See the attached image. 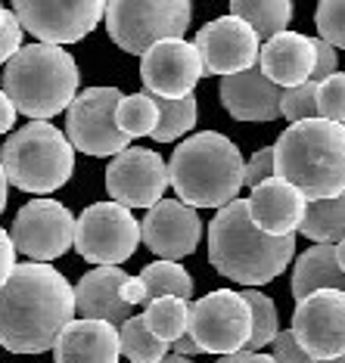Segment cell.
<instances>
[{
    "label": "cell",
    "mask_w": 345,
    "mask_h": 363,
    "mask_svg": "<svg viewBox=\"0 0 345 363\" xmlns=\"http://www.w3.org/2000/svg\"><path fill=\"white\" fill-rule=\"evenodd\" d=\"M125 100L115 87H87L65 112V137L87 155H121L131 150V137L115 125V109Z\"/></svg>",
    "instance_id": "cell-10"
},
{
    "label": "cell",
    "mask_w": 345,
    "mask_h": 363,
    "mask_svg": "<svg viewBox=\"0 0 345 363\" xmlns=\"http://www.w3.org/2000/svg\"><path fill=\"white\" fill-rule=\"evenodd\" d=\"M16 19L40 44H75L106 19L103 0H16Z\"/></svg>",
    "instance_id": "cell-11"
},
{
    "label": "cell",
    "mask_w": 345,
    "mask_h": 363,
    "mask_svg": "<svg viewBox=\"0 0 345 363\" xmlns=\"http://www.w3.org/2000/svg\"><path fill=\"white\" fill-rule=\"evenodd\" d=\"M299 233L308 236L314 245H339L345 239V193L336 199L308 202Z\"/></svg>",
    "instance_id": "cell-25"
},
{
    "label": "cell",
    "mask_w": 345,
    "mask_h": 363,
    "mask_svg": "<svg viewBox=\"0 0 345 363\" xmlns=\"http://www.w3.org/2000/svg\"><path fill=\"white\" fill-rule=\"evenodd\" d=\"M162 363H193V360H187V357H177V354H168V357L162 360Z\"/></svg>",
    "instance_id": "cell-46"
},
{
    "label": "cell",
    "mask_w": 345,
    "mask_h": 363,
    "mask_svg": "<svg viewBox=\"0 0 345 363\" xmlns=\"http://www.w3.org/2000/svg\"><path fill=\"white\" fill-rule=\"evenodd\" d=\"M22 22L16 19V13L13 10H6V19H4V26H0V62H10L16 53L22 50Z\"/></svg>",
    "instance_id": "cell-36"
},
{
    "label": "cell",
    "mask_w": 345,
    "mask_h": 363,
    "mask_svg": "<svg viewBox=\"0 0 345 363\" xmlns=\"http://www.w3.org/2000/svg\"><path fill=\"white\" fill-rule=\"evenodd\" d=\"M115 125H119L121 134L128 137H153L155 125H159V106H155V96L143 94H131L119 103L115 109Z\"/></svg>",
    "instance_id": "cell-29"
},
{
    "label": "cell",
    "mask_w": 345,
    "mask_h": 363,
    "mask_svg": "<svg viewBox=\"0 0 345 363\" xmlns=\"http://www.w3.org/2000/svg\"><path fill=\"white\" fill-rule=\"evenodd\" d=\"M327 363H345V357H336V360H327Z\"/></svg>",
    "instance_id": "cell-48"
},
{
    "label": "cell",
    "mask_w": 345,
    "mask_h": 363,
    "mask_svg": "<svg viewBox=\"0 0 345 363\" xmlns=\"http://www.w3.org/2000/svg\"><path fill=\"white\" fill-rule=\"evenodd\" d=\"M56 363H119V326L103 320H72L53 345Z\"/></svg>",
    "instance_id": "cell-22"
},
{
    "label": "cell",
    "mask_w": 345,
    "mask_h": 363,
    "mask_svg": "<svg viewBox=\"0 0 345 363\" xmlns=\"http://www.w3.org/2000/svg\"><path fill=\"white\" fill-rule=\"evenodd\" d=\"M324 289H336L345 292V274L336 261V245H311L295 258L292 267V295L305 301L308 295L324 292Z\"/></svg>",
    "instance_id": "cell-23"
},
{
    "label": "cell",
    "mask_w": 345,
    "mask_h": 363,
    "mask_svg": "<svg viewBox=\"0 0 345 363\" xmlns=\"http://www.w3.org/2000/svg\"><path fill=\"white\" fill-rule=\"evenodd\" d=\"M128 274L121 267H94L81 277L75 286V311L81 320H103V323L121 326L131 320V304L121 298V283Z\"/></svg>",
    "instance_id": "cell-21"
},
{
    "label": "cell",
    "mask_w": 345,
    "mask_h": 363,
    "mask_svg": "<svg viewBox=\"0 0 345 363\" xmlns=\"http://www.w3.org/2000/svg\"><path fill=\"white\" fill-rule=\"evenodd\" d=\"M283 118L290 121V125L320 118V112H317V84L314 81H305V84H299V87L283 90Z\"/></svg>",
    "instance_id": "cell-33"
},
{
    "label": "cell",
    "mask_w": 345,
    "mask_h": 363,
    "mask_svg": "<svg viewBox=\"0 0 345 363\" xmlns=\"http://www.w3.org/2000/svg\"><path fill=\"white\" fill-rule=\"evenodd\" d=\"M168 164L159 152L131 146L106 168V193L121 208H155L168 189Z\"/></svg>",
    "instance_id": "cell-14"
},
{
    "label": "cell",
    "mask_w": 345,
    "mask_h": 363,
    "mask_svg": "<svg viewBox=\"0 0 345 363\" xmlns=\"http://www.w3.org/2000/svg\"><path fill=\"white\" fill-rule=\"evenodd\" d=\"M13 249L28 255L35 264L60 258L75 242V218L56 199H31L22 205L10 227Z\"/></svg>",
    "instance_id": "cell-12"
},
{
    "label": "cell",
    "mask_w": 345,
    "mask_h": 363,
    "mask_svg": "<svg viewBox=\"0 0 345 363\" xmlns=\"http://www.w3.org/2000/svg\"><path fill=\"white\" fill-rule=\"evenodd\" d=\"M155 106H159V125L153 130L155 143H171V140L184 137L196 125V118H199L196 96H187V100H155Z\"/></svg>",
    "instance_id": "cell-30"
},
{
    "label": "cell",
    "mask_w": 345,
    "mask_h": 363,
    "mask_svg": "<svg viewBox=\"0 0 345 363\" xmlns=\"http://www.w3.org/2000/svg\"><path fill=\"white\" fill-rule=\"evenodd\" d=\"M295 236H268L252 224L246 199L230 202L209 224V261L240 286H265L290 267Z\"/></svg>",
    "instance_id": "cell-2"
},
{
    "label": "cell",
    "mask_w": 345,
    "mask_h": 363,
    "mask_svg": "<svg viewBox=\"0 0 345 363\" xmlns=\"http://www.w3.org/2000/svg\"><path fill=\"white\" fill-rule=\"evenodd\" d=\"M230 16L243 19L258 35V40L268 44L270 38L290 31L286 26L292 19V4L290 0H234L230 4Z\"/></svg>",
    "instance_id": "cell-24"
},
{
    "label": "cell",
    "mask_w": 345,
    "mask_h": 363,
    "mask_svg": "<svg viewBox=\"0 0 345 363\" xmlns=\"http://www.w3.org/2000/svg\"><path fill=\"white\" fill-rule=\"evenodd\" d=\"M119 338H121V354L131 363H162L168 357V345H162L150 333L143 317H131L128 323H121Z\"/></svg>",
    "instance_id": "cell-28"
},
{
    "label": "cell",
    "mask_w": 345,
    "mask_h": 363,
    "mask_svg": "<svg viewBox=\"0 0 345 363\" xmlns=\"http://www.w3.org/2000/svg\"><path fill=\"white\" fill-rule=\"evenodd\" d=\"M292 333L311 363L345 357V292L324 289L292 311Z\"/></svg>",
    "instance_id": "cell-13"
},
{
    "label": "cell",
    "mask_w": 345,
    "mask_h": 363,
    "mask_svg": "<svg viewBox=\"0 0 345 363\" xmlns=\"http://www.w3.org/2000/svg\"><path fill=\"white\" fill-rule=\"evenodd\" d=\"M150 333L159 338L162 345H175L177 338L187 335V326H190V301L175 298V295H165V298H153L146 304L143 313Z\"/></svg>",
    "instance_id": "cell-26"
},
{
    "label": "cell",
    "mask_w": 345,
    "mask_h": 363,
    "mask_svg": "<svg viewBox=\"0 0 345 363\" xmlns=\"http://www.w3.org/2000/svg\"><path fill=\"white\" fill-rule=\"evenodd\" d=\"M218 96L236 121H277L283 115V90L270 84L258 65L240 75L221 78Z\"/></svg>",
    "instance_id": "cell-19"
},
{
    "label": "cell",
    "mask_w": 345,
    "mask_h": 363,
    "mask_svg": "<svg viewBox=\"0 0 345 363\" xmlns=\"http://www.w3.org/2000/svg\"><path fill=\"white\" fill-rule=\"evenodd\" d=\"M317 38L336 50H345V0H324L314 10Z\"/></svg>",
    "instance_id": "cell-32"
},
{
    "label": "cell",
    "mask_w": 345,
    "mask_h": 363,
    "mask_svg": "<svg viewBox=\"0 0 345 363\" xmlns=\"http://www.w3.org/2000/svg\"><path fill=\"white\" fill-rule=\"evenodd\" d=\"M75 313V289L50 264H16L0 289V348L40 354L53 348Z\"/></svg>",
    "instance_id": "cell-1"
},
{
    "label": "cell",
    "mask_w": 345,
    "mask_h": 363,
    "mask_svg": "<svg viewBox=\"0 0 345 363\" xmlns=\"http://www.w3.org/2000/svg\"><path fill=\"white\" fill-rule=\"evenodd\" d=\"M141 283L146 286L150 292V301L153 298H165V295H175V298H190L193 295V279L187 274L180 264L175 261H155L150 267L141 270Z\"/></svg>",
    "instance_id": "cell-27"
},
{
    "label": "cell",
    "mask_w": 345,
    "mask_h": 363,
    "mask_svg": "<svg viewBox=\"0 0 345 363\" xmlns=\"http://www.w3.org/2000/svg\"><path fill=\"white\" fill-rule=\"evenodd\" d=\"M121 298H125L131 308H137V304H150V292H146V286L141 283V277H128L125 283H121Z\"/></svg>",
    "instance_id": "cell-40"
},
{
    "label": "cell",
    "mask_w": 345,
    "mask_h": 363,
    "mask_svg": "<svg viewBox=\"0 0 345 363\" xmlns=\"http://www.w3.org/2000/svg\"><path fill=\"white\" fill-rule=\"evenodd\" d=\"M258 69L280 90L305 84L314 72V38L299 35V31H283V35L270 38L261 47Z\"/></svg>",
    "instance_id": "cell-20"
},
{
    "label": "cell",
    "mask_w": 345,
    "mask_h": 363,
    "mask_svg": "<svg viewBox=\"0 0 345 363\" xmlns=\"http://www.w3.org/2000/svg\"><path fill=\"white\" fill-rule=\"evenodd\" d=\"M249 205V218L261 233L268 236H295V230L302 227L308 211V199L299 193L292 184H286L280 177H270L261 186L252 189V196L246 199Z\"/></svg>",
    "instance_id": "cell-18"
},
{
    "label": "cell",
    "mask_w": 345,
    "mask_h": 363,
    "mask_svg": "<svg viewBox=\"0 0 345 363\" xmlns=\"http://www.w3.org/2000/svg\"><path fill=\"white\" fill-rule=\"evenodd\" d=\"M141 239L162 261L177 264V258L193 255L202 239L199 211L184 205L180 199H162L141 220Z\"/></svg>",
    "instance_id": "cell-17"
},
{
    "label": "cell",
    "mask_w": 345,
    "mask_h": 363,
    "mask_svg": "<svg viewBox=\"0 0 345 363\" xmlns=\"http://www.w3.org/2000/svg\"><path fill=\"white\" fill-rule=\"evenodd\" d=\"M78 78V62L69 50L53 44H28L6 62L4 94L13 100L16 112L35 121H50L75 103Z\"/></svg>",
    "instance_id": "cell-5"
},
{
    "label": "cell",
    "mask_w": 345,
    "mask_h": 363,
    "mask_svg": "<svg viewBox=\"0 0 345 363\" xmlns=\"http://www.w3.org/2000/svg\"><path fill=\"white\" fill-rule=\"evenodd\" d=\"M243 298L249 301V311H252V338L246 345V354H261V348L274 345V338L280 335V329H277V308L258 289H246Z\"/></svg>",
    "instance_id": "cell-31"
},
{
    "label": "cell",
    "mask_w": 345,
    "mask_h": 363,
    "mask_svg": "<svg viewBox=\"0 0 345 363\" xmlns=\"http://www.w3.org/2000/svg\"><path fill=\"white\" fill-rule=\"evenodd\" d=\"M16 115H19V112H16L13 100L4 94V90H0V134H6V130L16 125Z\"/></svg>",
    "instance_id": "cell-41"
},
{
    "label": "cell",
    "mask_w": 345,
    "mask_h": 363,
    "mask_svg": "<svg viewBox=\"0 0 345 363\" xmlns=\"http://www.w3.org/2000/svg\"><path fill=\"white\" fill-rule=\"evenodd\" d=\"M171 354H177V357H187V360H190L193 357V354H196V357H199V354H202V348H199V345H196L193 342V338L190 335H184V338H177V342L175 345H171V348H168Z\"/></svg>",
    "instance_id": "cell-42"
},
{
    "label": "cell",
    "mask_w": 345,
    "mask_h": 363,
    "mask_svg": "<svg viewBox=\"0 0 345 363\" xmlns=\"http://www.w3.org/2000/svg\"><path fill=\"white\" fill-rule=\"evenodd\" d=\"M270 357H274L277 363H311V357L299 345V338H295L292 329H283V333L274 338V345H270Z\"/></svg>",
    "instance_id": "cell-35"
},
{
    "label": "cell",
    "mask_w": 345,
    "mask_h": 363,
    "mask_svg": "<svg viewBox=\"0 0 345 363\" xmlns=\"http://www.w3.org/2000/svg\"><path fill=\"white\" fill-rule=\"evenodd\" d=\"M336 261H339V270L345 274V239H342L339 245H336Z\"/></svg>",
    "instance_id": "cell-45"
},
{
    "label": "cell",
    "mask_w": 345,
    "mask_h": 363,
    "mask_svg": "<svg viewBox=\"0 0 345 363\" xmlns=\"http://www.w3.org/2000/svg\"><path fill=\"white\" fill-rule=\"evenodd\" d=\"M202 75L199 50L190 40H162L141 56V81L155 100H187Z\"/></svg>",
    "instance_id": "cell-16"
},
{
    "label": "cell",
    "mask_w": 345,
    "mask_h": 363,
    "mask_svg": "<svg viewBox=\"0 0 345 363\" xmlns=\"http://www.w3.org/2000/svg\"><path fill=\"white\" fill-rule=\"evenodd\" d=\"M187 335L202 348V354H218V357H234L243 354L252 338V311L243 292L234 289H218L205 298L190 304V326Z\"/></svg>",
    "instance_id": "cell-8"
},
{
    "label": "cell",
    "mask_w": 345,
    "mask_h": 363,
    "mask_svg": "<svg viewBox=\"0 0 345 363\" xmlns=\"http://www.w3.org/2000/svg\"><path fill=\"white\" fill-rule=\"evenodd\" d=\"M168 180L175 186L177 199L190 208H227L236 202L246 184V162L234 140L218 130L187 137L171 152Z\"/></svg>",
    "instance_id": "cell-4"
},
{
    "label": "cell",
    "mask_w": 345,
    "mask_h": 363,
    "mask_svg": "<svg viewBox=\"0 0 345 363\" xmlns=\"http://www.w3.org/2000/svg\"><path fill=\"white\" fill-rule=\"evenodd\" d=\"M16 270V249H13V239L6 233L4 227H0V289L4 283L10 279V274Z\"/></svg>",
    "instance_id": "cell-39"
},
{
    "label": "cell",
    "mask_w": 345,
    "mask_h": 363,
    "mask_svg": "<svg viewBox=\"0 0 345 363\" xmlns=\"http://www.w3.org/2000/svg\"><path fill=\"white\" fill-rule=\"evenodd\" d=\"M317 112L320 118L345 125V72H336L324 84H317Z\"/></svg>",
    "instance_id": "cell-34"
},
{
    "label": "cell",
    "mask_w": 345,
    "mask_h": 363,
    "mask_svg": "<svg viewBox=\"0 0 345 363\" xmlns=\"http://www.w3.org/2000/svg\"><path fill=\"white\" fill-rule=\"evenodd\" d=\"M196 50H199L205 75H240L258 65L261 56V40L258 35L246 26L236 16H221L212 19L209 26H202L196 31Z\"/></svg>",
    "instance_id": "cell-15"
},
{
    "label": "cell",
    "mask_w": 345,
    "mask_h": 363,
    "mask_svg": "<svg viewBox=\"0 0 345 363\" xmlns=\"http://www.w3.org/2000/svg\"><path fill=\"white\" fill-rule=\"evenodd\" d=\"M190 13L187 0H112L106 4V28L125 53L143 56L162 40H184Z\"/></svg>",
    "instance_id": "cell-7"
},
{
    "label": "cell",
    "mask_w": 345,
    "mask_h": 363,
    "mask_svg": "<svg viewBox=\"0 0 345 363\" xmlns=\"http://www.w3.org/2000/svg\"><path fill=\"white\" fill-rule=\"evenodd\" d=\"M0 164L13 186L47 196L69 184L75 171V146L47 121L22 125L0 150Z\"/></svg>",
    "instance_id": "cell-6"
},
{
    "label": "cell",
    "mask_w": 345,
    "mask_h": 363,
    "mask_svg": "<svg viewBox=\"0 0 345 363\" xmlns=\"http://www.w3.org/2000/svg\"><path fill=\"white\" fill-rule=\"evenodd\" d=\"M270 177H274V146L258 150L249 162H246V186L256 189V186H261Z\"/></svg>",
    "instance_id": "cell-38"
},
{
    "label": "cell",
    "mask_w": 345,
    "mask_h": 363,
    "mask_svg": "<svg viewBox=\"0 0 345 363\" xmlns=\"http://www.w3.org/2000/svg\"><path fill=\"white\" fill-rule=\"evenodd\" d=\"M141 220L119 202L87 205L75 220V249L94 267H119L137 252Z\"/></svg>",
    "instance_id": "cell-9"
},
{
    "label": "cell",
    "mask_w": 345,
    "mask_h": 363,
    "mask_svg": "<svg viewBox=\"0 0 345 363\" xmlns=\"http://www.w3.org/2000/svg\"><path fill=\"white\" fill-rule=\"evenodd\" d=\"M4 19H6V10H4V6H0V26H4Z\"/></svg>",
    "instance_id": "cell-47"
},
{
    "label": "cell",
    "mask_w": 345,
    "mask_h": 363,
    "mask_svg": "<svg viewBox=\"0 0 345 363\" xmlns=\"http://www.w3.org/2000/svg\"><path fill=\"white\" fill-rule=\"evenodd\" d=\"M336 72H339V53H336V47L314 38V72H311V81H314V84H324V81L333 78Z\"/></svg>",
    "instance_id": "cell-37"
},
{
    "label": "cell",
    "mask_w": 345,
    "mask_h": 363,
    "mask_svg": "<svg viewBox=\"0 0 345 363\" xmlns=\"http://www.w3.org/2000/svg\"><path fill=\"white\" fill-rule=\"evenodd\" d=\"M218 363H277L270 354H234V357H221Z\"/></svg>",
    "instance_id": "cell-43"
},
{
    "label": "cell",
    "mask_w": 345,
    "mask_h": 363,
    "mask_svg": "<svg viewBox=\"0 0 345 363\" xmlns=\"http://www.w3.org/2000/svg\"><path fill=\"white\" fill-rule=\"evenodd\" d=\"M6 186H10V180H6L4 164H0V214H4V208H6Z\"/></svg>",
    "instance_id": "cell-44"
},
{
    "label": "cell",
    "mask_w": 345,
    "mask_h": 363,
    "mask_svg": "<svg viewBox=\"0 0 345 363\" xmlns=\"http://www.w3.org/2000/svg\"><path fill=\"white\" fill-rule=\"evenodd\" d=\"M274 174L308 202L345 193V125L311 118L290 125L274 143Z\"/></svg>",
    "instance_id": "cell-3"
}]
</instances>
